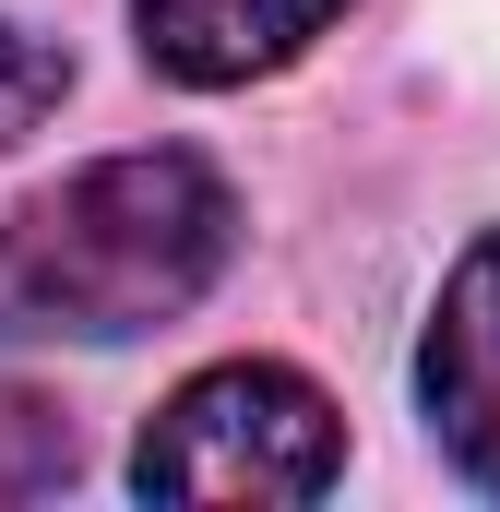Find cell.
Listing matches in <instances>:
<instances>
[{
	"mask_svg": "<svg viewBox=\"0 0 500 512\" xmlns=\"http://www.w3.org/2000/svg\"><path fill=\"white\" fill-rule=\"evenodd\" d=\"M334 12H346V0H131L143 60H155L167 84H191V96H227V84L286 72Z\"/></svg>",
	"mask_w": 500,
	"mask_h": 512,
	"instance_id": "cell-4",
	"label": "cell"
},
{
	"mask_svg": "<svg viewBox=\"0 0 500 512\" xmlns=\"http://www.w3.org/2000/svg\"><path fill=\"white\" fill-rule=\"evenodd\" d=\"M346 477V417L322 405V382H298L286 358H227L203 382H179L155 405V429L131 441V489L143 501H322Z\"/></svg>",
	"mask_w": 500,
	"mask_h": 512,
	"instance_id": "cell-2",
	"label": "cell"
},
{
	"mask_svg": "<svg viewBox=\"0 0 500 512\" xmlns=\"http://www.w3.org/2000/svg\"><path fill=\"white\" fill-rule=\"evenodd\" d=\"M72 96V60L48 48V36H24V24H0V143H24V131L48 120Z\"/></svg>",
	"mask_w": 500,
	"mask_h": 512,
	"instance_id": "cell-6",
	"label": "cell"
},
{
	"mask_svg": "<svg viewBox=\"0 0 500 512\" xmlns=\"http://www.w3.org/2000/svg\"><path fill=\"white\" fill-rule=\"evenodd\" d=\"M239 251V191L191 143L96 155L0 203V346H120L179 322Z\"/></svg>",
	"mask_w": 500,
	"mask_h": 512,
	"instance_id": "cell-1",
	"label": "cell"
},
{
	"mask_svg": "<svg viewBox=\"0 0 500 512\" xmlns=\"http://www.w3.org/2000/svg\"><path fill=\"white\" fill-rule=\"evenodd\" d=\"M417 405H429L441 453L477 489H500V227L441 274V310L417 334Z\"/></svg>",
	"mask_w": 500,
	"mask_h": 512,
	"instance_id": "cell-3",
	"label": "cell"
},
{
	"mask_svg": "<svg viewBox=\"0 0 500 512\" xmlns=\"http://www.w3.org/2000/svg\"><path fill=\"white\" fill-rule=\"evenodd\" d=\"M72 465H84L72 417H60L48 393H12V382H0V501H36V489H60Z\"/></svg>",
	"mask_w": 500,
	"mask_h": 512,
	"instance_id": "cell-5",
	"label": "cell"
}]
</instances>
